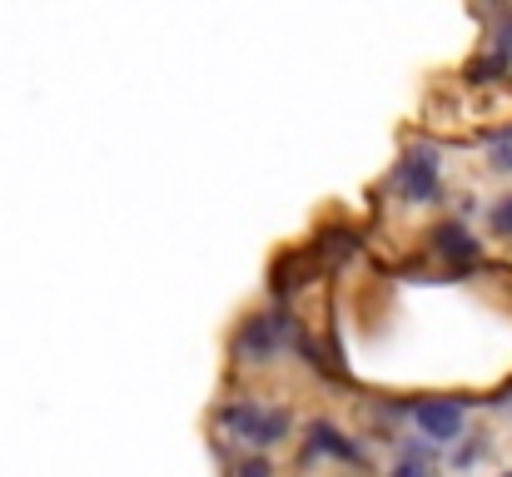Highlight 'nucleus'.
I'll list each match as a JSON object with an SVG mask.
<instances>
[{"mask_svg":"<svg viewBox=\"0 0 512 477\" xmlns=\"http://www.w3.org/2000/svg\"><path fill=\"white\" fill-rule=\"evenodd\" d=\"M289 343H299V328H294V314L289 309H274V314H259L249 318L244 328H239V358L244 363H274Z\"/></svg>","mask_w":512,"mask_h":477,"instance_id":"obj_1","label":"nucleus"},{"mask_svg":"<svg viewBox=\"0 0 512 477\" xmlns=\"http://www.w3.org/2000/svg\"><path fill=\"white\" fill-rule=\"evenodd\" d=\"M463 418H468V403H458V398H423V403H413L418 433L428 443H438V448H448V443L463 438Z\"/></svg>","mask_w":512,"mask_h":477,"instance_id":"obj_2","label":"nucleus"},{"mask_svg":"<svg viewBox=\"0 0 512 477\" xmlns=\"http://www.w3.org/2000/svg\"><path fill=\"white\" fill-rule=\"evenodd\" d=\"M393 179H398V189H403L408 204H433V199H438V155H433L428 145L403 150Z\"/></svg>","mask_w":512,"mask_h":477,"instance_id":"obj_3","label":"nucleus"},{"mask_svg":"<svg viewBox=\"0 0 512 477\" xmlns=\"http://www.w3.org/2000/svg\"><path fill=\"white\" fill-rule=\"evenodd\" d=\"M309 453H324V458H339V463H353V468H368V453L353 443V438H343L339 428L329 423V418H314L309 428Z\"/></svg>","mask_w":512,"mask_h":477,"instance_id":"obj_4","label":"nucleus"},{"mask_svg":"<svg viewBox=\"0 0 512 477\" xmlns=\"http://www.w3.org/2000/svg\"><path fill=\"white\" fill-rule=\"evenodd\" d=\"M433 249H438L448 264H478V254H483V244H478L458 219H448V224L433 229Z\"/></svg>","mask_w":512,"mask_h":477,"instance_id":"obj_5","label":"nucleus"},{"mask_svg":"<svg viewBox=\"0 0 512 477\" xmlns=\"http://www.w3.org/2000/svg\"><path fill=\"white\" fill-rule=\"evenodd\" d=\"M259 418H264V408L259 403H229L224 413H219V423H224V433H234V438H254V428H259Z\"/></svg>","mask_w":512,"mask_h":477,"instance_id":"obj_6","label":"nucleus"},{"mask_svg":"<svg viewBox=\"0 0 512 477\" xmlns=\"http://www.w3.org/2000/svg\"><path fill=\"white\" fill-rule=\"evenodd\" d=\"M289 438V408H264V418H259V428H254V448H274V443H284Z\"/></svg>","mask_w":512,"mask_h":477,"instance_id":"obj_7","label":"nucleus"},{"mask_svg":"<svg viewBox=\"0 0 512 477\" xmlns=\"http://www.w3.org/2000/svg\"><path fill=\"white\" fill-rule=\"evenodd\" d=\"M488 224H493V234H503V239H512V194H508V199H498V204H493Z\"/></svg>","mask_w":512,"mask_h":477,"instance_id":"obj_8","label":"nucleus"},{"mask_svg":"<svg viewBox=\"0 0 512 477\" xmlns=\"http://www.w3.org/2000/svg\"><path fill=\"white\" fill-rule=\"evenodd\" d=\"M234 477H274V468H269V458H244Z\"/></svg>","mask_w":512,"mask_h":477,"instance_id":"obj_9","label":"nucleus"},{"mask_svg":"<svg viewBox=\"0 0 512 477\" xmlns=\"http://www.w3.org/2000/svg\"><path fill=\"white\" fill-rule=\"evenodd\" d=\"M388 477H428V468H423V463H413V458H403V463H398Z\"/></svg>","mask_w":512,"mask_h":477,"instance_id":"obj_10","label":"nucleus"},{"mask_svg":"<svg viewBox=\"0 0 512 477\" xmlns=\"http://www.w3.org/2000/svg\"><path fill=\"white\" fill-rule=\"evenodd\" d=\"M498 55H512V10H508V20L498 25Z\"/></svg>","mask_w":512,"mask_h":477,"instance_id":"obj_11","label":"nucleus"},{"mask_svg":"<svg viewBox=\"0 0 512 477\" xmlns=\"http://www.w3.org/2000/svg\"><path fill=\"white\" fill-rule=\"evenodd\" d=\"M493 169H503V174H512V150L503 145V150H493Z\"/></svg>","mask_w":512,"mask_h":477,"instance_id":"obj_12","label":"nucleus"},{"mask_svg":"<svg viewBox=\"0 0 512 477\" xmlns=\"http://www.w3.org/2000/svg\"><path fill=\"white\" fill-rule=\"evenodd\" d=\"M503 477H512V473H503Z\"/></svg>","mask_w":512,"mask_h":477,"instance_id":"obj_13","label":"nucleus"}]
</instances>
